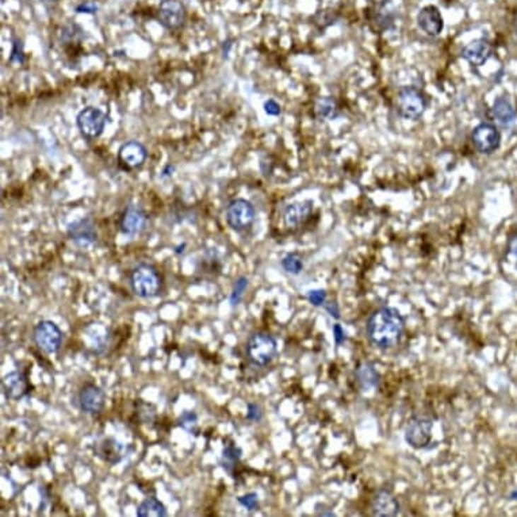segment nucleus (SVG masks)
<instances>
[{"label":"nucleus","mask_w":517,"mask_h":517,"mask_svg":"<svg viewBox=\"0 0 517 517\" xmlns=\"http://www.w3.org/2000/svg\"><path fill=\"white\" fill-rule=\"evenodd\" d=\"M405 332V318L395 308L383 306L370 315L367 321V336L381 349H389L398 344Z\"/></svg>","instance_id":"1"},{"label":"nucleus","mask_w":517,"mask_h":517,"mask_svg":"<svg viewBox=\"0 0 517 517\" xmlns=\"http://www.w3.org/2000/svg\"><path fill=\"white\" fill-rule=\"evenodd\" d=\"M132 291L142 299L158 297L163 287V279L157 268L149 263H140L130 272Z\"/></svg>","instance_id":"2"},{"label":"nucleus","mask_w":517,"mask_h":517,"mask_svg":"<svg viewBox=\"0 0 517 517\" xmlns=\"http://www.w3.org/2000/svg\"><path fill=\"white\" fill-rule=\"evenodd\" d=\"M278 352L277 340L266 332L253 333L247 343L248 359L255 366H267Z\"/></svg>","instance_id":"3"},{"label":"nucleus","mask_w":517,"mask_h":517,"mask_svg":"<svg viewBox=\"0 0 517 517\" xmlns=\"http://www.w3.org/2000/svg\"><path fill=\"white\" fill-rule=\"evenodd\" d=\"M63 330L49 320L40 321L33 330V342L40 351L47 355L57 354L63 344Z\"/></svg>","instance_id":"4"},{"label":"nucleus","mask_w":517,"mask_h":517,"mask_svg":"<svg viewBox=\"0 0 517 517\" xmlns=\"http://www.w3.org/2000/svg\"><path fill=\"white\" fill-rule=\"evenodd\" d=\"M256 217L255 206L243 198L232 199L225 211V219L229 228L235 232H245L251 228Z\"/></svg>","instance_id":"5"},{"label":"nucleus","mask_w":517,"mask_h":517,"mask_svg":"<svg viewBox=\"0 0 517 517\" xmlns=\"http://www.w3.org/2000/svg\"><path fill=\"white\" fill-rule=\"evenodd\" d=\"M109 115L99 108L87 106L80 111L76 117L79 132L86 140H95L102 136Z\"/></svg>","instance_id":"6"},{"label":"nucleus","mask_w":517,"mask_h":517,"mask_svg":"<svg viewBox=\"0 0 517 517\" xmlns=\"http://www.w3.org/2000/svg\"><path fill=\"white\" fill-rule=\"evenodd\" d=\"M186 7L180 0H161L157 10V19L160 25L168 30L176 32L183 28L186 22Z\"/></svg>","instance_id":"7"},{"label":"nucleus","mask_w":517,"mask_h":517,"mask_svg":"<svg viewBox=\"0 0 517 517\" xmlns=\"http://www.w3.org/2000/svg\"><path fill=\"white\" fill-rule=\"evenodd\" d=\"M397 106L402 118L417 120L426 108V100L420 90L414 87H404L398 93Z\"/></svg>","instance_id":"8"},{"label":"nucleus","mask_w":517,"mask_h":517,"mask_svg":"<svg viewBox=\"0 0 517 517\" xmlns=\"http://www.w3.org/2000/svg\"><path fill=\"white\" fill-rule=\"evenodd\" d=\"M434 423L426 417H412L405 428V440L407 444L416 450L425 448L432 439Z\"/></svg>","instance_id":"9"},{"label":"nucleus","mask_w":517,"mask_h":517,"mask_svg":"<svg viewBox=\"0 0 517 517\" xmlns=\"http://www.w3.org/2000/svg\"><path fill=\"white\" fill-rule=\"evenodd\" d=\"M66 233L69 240L79 248H90L98 241V231L94 221L90 217L71 222Z\"/></svg>","instance_id":"10"},{"label":"nucleus","mask_w":517,"mask_h":517,"mask_svg":"<svg viewBox=\"0 0 517 517\" xmlns=\"http://www.w3.org/2000/svg\"><path fill=\"white\" fill-rule=\"evenodd\" d=\"M148 223V216L141 206L129 204L126 206L118 221V228L122 235L134 237L144 232Z\"/></svg>","instance_id":"11"},{"label":"nucleus","mask_w":517,"mask_h":517,"mask_svg":"<svg viewBox=\"0 0 517 517\" xmlns=\"http://www.w3.org/2000/svg\"><path fill=\"white\" fill-rule=\"evenodd\" d=\"M472 144L480 153L492 155L500 148L501 134L496 126L481 124L472 132Z\"/></svg>","instance_id":"12"},{"label":"nucleus","mask_w":517,"mask_h":517,"mask_svg":"<svg viewBox=\"0 0 517 517\" xmlns=\"http://www.w3.org/2000/svg\"><path fill=\"white\" fill-rule=\"evenodd\" d=\"M79 407L86 414H99L105 404H106V394L95 383H86L78 395Z\"/></svg>","instance_id":"13"},{"label":"nucleus","mask_w":517,"mask_h":517,"mask_svg":"<svg viewBox=\"0 0 517 517\" xmlns=\"http://www.w3.org/2000/svg\"><path fill=\"white\" fill-rule=\"evenodd\" d=\"M148 157L146 148L139 141H127L118 149V163L124 170H137Z\"/></svg>","instance_id":"14"},{"label":"nucleus","mask_w":517,"mask_h":517,"mask_svg":"<svg viewBox=\"0 0 517 517\" xmlns=\"http://www.w3.org/2000/svg\"><path fill=\"white\" fill-rule=\"evenodd\" d=\"M1 389L6 398L19 401L25 398L30 393V382L29 378L22 371H11L3 376L1 379Z\"/></svg>","instance_id":"15"},{"label":"nucleus","mask_w":517,"mask_h":517,"mask_svg":"<svg viewBox=\"0 0 517 517\" xmlns=\"http://www.w3.org/2000/svg\"><path fill=\"white\" fill-rule=\"evenodd\" d=\"M400 513V502L390 490L381 489L371 501V515L376 517H393Z\"/></svg>","instance_id":"16"},{"label":"nucleus","mask_w":517,"mask_h":517,"mask_svg":"<svg viewBox=\"0 0 517 517\" xmlns=\"http://www.w3.org/2000/svg\"><path fill=\"white\" fill-rule=\"evenodd\" d=\"M417 25L426 35L438 37L444 29V21L438 7L426 6L417 16Z\"/></svg>","instance_id":"17"},{"label":"nucleus","mask_w":517,"mask_h":517,"mask_svg":"<svg viewBox=\"0 0 517 517\" xmlns=\"http://www.w3.org/2000/svg\"><path fill=\"white\" fill-rule=\"evenodd\" d=\"M313 213V202L302 201L289 204L283 211V222L287 228H298L310 219Z\"/></svg>","instance_id":"18"},{"label":"nucleus","mask_w":517,"mask_h":517,"mask_svg":"<svg viewBox=\"0 0 517 517\" xmlns=\"http://www.w3.org/2000/svg\"><path fill=\"white\" fill-rule=\"evenodd\" d=\"M95 454L111 466L120 463L125 456V447L114 438H106L95 446Z\"/></svg>","instance_id":"19"},{"label":"nucleus","mask_w":517,"mask_h":517,"mask_svg":"<svg viewBox=\"0 0 517 517\" xmlns=\"http://www.w3.org/2000/svg\"><path fill=\"white\" fill-rule=\"evenodd\" d=\"M493 47L486 40H475L462 50V57L474 66H481L492 57Z\"/></svg>","instance_id":"20"},{"label":"nucleus","mask_w":517,"mask_h":517,"mask_svg":"<svg viewBox=\"0 0 517 517\" xmlns=\"http://www.w3.org/2000/svg\"><path fill=\"white\" fill-rule=\"evenodd\" d=\"M355 376H356V382L359 385L361 392H373L379 386V374H378L374 364H371L368 361H364L358 366V368L355 371Z\"/></svg>","instance_id":"21"},{"label":"nucleus","mask_w":517,"mask_h":517,"mask_svg":"<svg viewBox=\"0 0 517 517\" xmlns=\"http://www.w3.org/2000/svg\"><path fill=\"white\" fill-rule=\"evenodd\" d=\"M492 111H493V117H494V120L499 125L508 127V126H512L516 122V110L513 109L512 103L504 96H500L494 100Z\"/></svg>","instance_id":"22"},{"label":"nucleus","mask_w":517,"mask_h":517,"mask_svg":"<svg viewBox=\"0 0 517 517\" xmlns=\"http://www.w3.org/2000/svg\"><path fill=\"white\" fill-rule=\"evenodd\" d=\"M337 112H339L337 103L330 96L320 98L314 105V115L320 121H330L337 117Z\"/></svg>","instance_id":"23"},{"label":"nucleus","mask_w":517,"mask_h":517,"mask_svg":"<svg viewBox=\"0 0 517 517\" xmlns=\"http://www.w3.org/2000/svg\"><path fill=\"white\" fill-rule=\"evenodd\" d=\"M168 515L164 504L155 497L145 499L137 508L139 517H165Z\"/></svg>","instance_id":"24"},{"label":"nucleus","mask_w":517,"mask_h":517,"mask_svg":"<svg viewBox=\"0 0 517 517\" xmlns=\"http://www.w3.org/2000/svg\"><path fill=\"white\" fill-rule=\"evenodd\" d=\"M243 451L240 447L235 444H226L222 450V459H223V469L232 474V469H235L236 465H238L241 459Z\"/></svg>","instance_id":"25"},{"label":"nucleus","mask_w":517,"mask_h":517,"mask_svg":"<svg viewBox=\"0 0 517 517\" xmlns=\"http://www.w3.org/2000/svg\"><path fill=\"white\" fill-rule=\"evenodd\" d=\"M283 269L287 274L291 275H299L303 269V260L302 256L298 252H290L287 253L282 260Z\"/></svg>","instance_id":"26"},{"label":"nucleus","mask_w":517,"mask_h":517,"mask_svg":"<svg viewBox=\"0 0 517 517\" xmlns=\"http://www.w3.org/2000/svg\"><path fill=\"white\" fill-rule=\"evenodd\" d=\"M248 284H250V281L245 277H240L236 281L233 289H232V293H231V297H229V302H231L232 306H236L241 302L245 290L248 289Z\"/></svg>","instance_id":"27"},{"label":"nucleus","mask_w":517,"mask_h":517,"mask_svg":"<svg viewBox=\"0 0 517 517\" xmlns=\"http://www.w3.org/2000/svg\"><path fill=\"white\" fill-rule=\"evenodd\" d=\"M178 425L182 426L185 431L187 432H195L198 428V416L195 412L186 410L180 414V417L178 419Z\"/></svg>","instance_id":"28"},{"label":"nucleus","mask_w":517,"mask_h":517,"mask_svg":"<svg viewBox=\"0 0 517 517\" xmlns=\"http://www.w3.org/2000/svg\"><path fill=\"white\" fill-rule=\"evenodd\" d=\"M83 30L78 25H68L63 28L62 33V41L64 44H72V42H80L83 38Z\"/></svg>","instance_id":"29"},{"label":"nucleus","mask_w":517,"mask_h":517,"mask_svg":"<svg viewBox=\"0 0 517 517\" xmlns=\"http://www.w3.org/2000/svg\"><path fill=\"white\" fill-rule=\"evenodd\" d=\"M8 62L11 64H23L25 63V50H23V42L21 40L16 38L13 41V47H11V53H10V59Z\"/></svg>","instance_id":"30"},{"label":"nucleus","mask_w":517,"mask_h":517,"mask_svg":"<svg viewBox=\"0 0 517 517\" xmlns=\"http://www.w3.org/2000/svg\"><path fill=\"white\" fill-rule=\"evenodd\" d=\"M140 420L144 424L152 423L156 417V412H155V407L149 404H145V402H140L139 404V412H137Z\"/></svg>","instance_id":"31"},{"label":"nucleus","mask_w":517,"mask_h":517,"mask_svg":"<svg viewBox=\"0 0 517 517\" xmlns=\"http://www.w3.org/2000/svg\"><path fill=\"white\" fill-rule=\"evenodd\" d=\"M237 501L241 506L248 509L250 512H253L259 508V496L256 493H247L244 496H240L237 499Z\"/></svg>","instance_id":"32"},{"label":"nucleus","mask_w":517,"mask_h":517,"mask_svg":"<svg viewBox=\"0 0 517 517\" xmlns=\"http://www.w3.org/2000/svg\"><path fill=\"white\" fill-rule=\"evenodd\" d=\"M308 301L313 305V306H324L327 302V291L321 290V289H315L310 290L308 293Z\"/></svg>","instance_id":"33"},{"label":"nucleus","mask_w":517,"mask_h":517,"mask_svg":"<svg viewBox=\"0 0 517 517\" xmlns=\"http://www.w3.org/2000/svg\"><path fill=\"white\" fill-rule=\"evenodd\" d=\"M250 422H260L263 417V412L262 407H259L255 402H250L247 405V416H245Z\"/></svg>","instance_id":"34"},{"label":"nucleus","mask_w":517,"mask_h":517,"mask_svg":"<svg viewBox=\"0 0 517 517\" xmlns=\"http://www.w3.org/2000/svg\"><path fill=\"white\" fill-rule=\"evenodd\" d=\"M98 10H99V6L95 1H90V0L80 3L75 8V11L78 14H96Z\"/></svg>","instance_id":"35"},{"label":"nucleus","mask_w":517,"mask_h":517,"mask_svg":"<svg viewBox=\"0 0 517 517\" xmlns=\"http://www.w3.org/2000/svg\"><path fill=\"white\" fill-rule=\"evenodd\" d=\"M265 111H266L267 115L278 117L282 110H281V106L275 100L269 99V100H267L266 103H265Z\"/></svg>","instance_id":"36"},{"label":"nucleus","mask_w":517,"mask_h":517,"mask_svg":"<svg viewBox=\"0 0 517 517\" xmlns=\"http://www.w3.org/2000/svg\"><path fill=\"white\" fill-rule=\"evenodd\" d=\"M333 340H335V343L337 347L343 344L345 342V332L340 324L333 325Z\"/></svg>","instance_id":"37"},{"label":"nucleus","mask_w":517,"mask_h":517,"mask_svg":"<svg viewBox=\"0 0 517 517\" xmlns=\"http://www.w3.org/2000/svg\"><path fill=\"white\" fill-rule=\"evenodd\" d=\"M325 310L330 313V317H335V318H340V309H339V305L336 302H325L324 305Z\"/></svg>","instance_id":"38"},{"label":"nucleus","mask_w":517,"mask_h":517,"mask_svg":"<svg viewBox=\"0 0 517 517\" xmlns=\"http://www.w3.org/2000/svg\"><path fill=\"white\" fill-rule=\"evenodd\" d=\"M173 173H175V165H173V164H167V165L163 168L161 173H160V178H161V179L171 178Z\"/></svg>","instance_id":"39"},{"label":"nucleus","mask_w":517,"mask_h":517,"mask_svg":"<svg viewBox=\"0 0 517 517\" xmlns=\"http://www.w3.org/2000/svg\"><path fill=\"white\" fill-rule=\"evenodd\" d=\"M232 47H233L232 41H225V42L222 44V57H223V59H228V56H229V53H231V49H232Z\"/></svg>","instance_id":"40"},{"label":"nucleus","mask_w":517,"mask_h":517,"mask_svg":"<svg viewBox=\"0 0 517 517\" xmlns=\"http://www.w3.org/2000/svg\"><path fill=\"white\" fill-rule=\"evenodd\" d=\"M509 251L517 259V235L509 240Z\"/></svg>","instance_id":"41"},{"label":"nucleus","mask_w":517,"mask_h":517,"mask_svg":"<svg viewBox=\"0 0 517 517\" xmlns=\"http://www.w3.org/2000/svg\"><path fill=\"white\" fill-rule=\"evenodd\" d=\"M186 247H187V244H186V243H183V244H182V245H178V247H176V248H175V253H176V255H180V253H185V248H186Z\"/></svg>","instance_id":"42"},{"label":"nucleus","mask_w":517,"mask_h":517,"mask_svg":"<svg viewBox=\"0 0 517 517\" xmlns=\"http://www.w3.org/2000/svg\"><path fill=\"white\" fill-rule=\"evenodd\" d=\"M41 3H44V4H47V6H52V4H56L59 0H40Z\"/></svg>","instance_id":"43"},{"label":"nucleus","mask_w":517,"mask_h":517,"mask_svg":"<svg viewBox=\"0 0 517 517\" xmlns=\"http://www.w3.org/2000/svg\"><path fill=\"white\" fill-rule=\"evenodd\" d=\"M511 499H512V500H517V490L511 494Z\"/></svg>","instance_id":"44"},{"label":"nucleus","mask_w":517,"mask_h":517,"mask_svg":"<svg viewBox=\"0 0 517 517\" xmlns=\"http://www.w3.org/2000/svg\"><path fill=\"white\" fill-rule=\"evenodd\" d=\"M516 34H517V22H516Z\"/></svg>","instance_id":"45"}]
</instances>
